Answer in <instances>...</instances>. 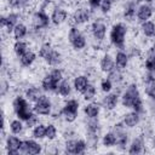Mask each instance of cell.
I'll return each instance as SVG.
<instances>
[{
    "label": "cell",
    "instance_id": "cell-36",
    "mask_svg": "<svg viewBox=\"0 0 155 155\" xmlns=\"http://www.w3.org/2000/svg\"><path fill=\"white\" fill-rule=\"evenodd\" d=\"M82 94H84V99H85V101H91V99H93L94 96H96V87H94L93 85L88 84L87 87L85 88V91L82 92Z\"/></svg>",
    "mask_w": 155,
    "mask_h": 155
},
{
    "label": "cell",
    "instance_id": "cell-2",
    "mask_svg": "<svg viewBox=\"0 0 155 155\" xmlns=\"http://www.w3.org/2000/svg\"><path fill=\"white\" fill-rule=\"evenodd\" d=\"M39 56L45 59V62L50 65H58L62 62V56L59 52L52 48V46L46 42L44 44L39 50Z\"/></svg>",
    "mask_w": 155,
    "mask_h": 155
},
{
    "label": "cell",
    "instance_id": "cell-11",
    "mask_svg": "<svg viewBox=\"0 0 155 155\" xmlns=\"http://www.w3.org/2000/svg\"><path fill=\"white\" fill-rule=\"evenodd\" d=\"M31 21H33V25H34L36 29L46 28V27L48 25V23H50V18H48V16H47L45 12H42V11H38V12H35V13L33 15Z\"/></svg>",
    "mask_w": 155,
    "mask_h": 155
},
{
    "label": "cell",
    "instance_id": "cell-7",
    "mask_svg": "<svg viewBox=\"0 0 155 155\" xmlns=\"http://www.w3.org/2000/svg\"><path fill=\"white\" fill-rule=\"evenodd\" d=\"M68 39H69V42L71 44V46L75 48V50H82L85 46H86V39L85 36L81 34V31L73 27L70 30H69V34H68Z\"/></svg>",
    "mask_w": 155,
    "mask_h": 155
},
{
    "label": "cell",
    "instance_id": "cell-27",
    "mask_svg": "<svg viewBox=\"0 0 155 155\" xmlns=\"http://www.w3.org/2000/svg\"><path fill=\"white\" fill-rule=\"evenodd\" d=\"M85 114L90 117V119H96L99 114V105L97 103H90L85 107Z\"/></svg>",
    "mask_w": 155,
    "mask_h": 155
},
{
    "label": "cell",
    "instance_id": "cell-20",
    "mask_svg": "<svg viewBox=\"0 0 155 155\" xmlns=\"http://www.w3.org/2000/svg\"><path fill=\"white\" fill-rule=\"evenodd\" d=\"M138 122H139V114L137 111L127 113L124 116V125H126L127 127H134L136 125H138Z\"/></svg>",
    "mask_w": 155,
    "mask_h": 155
},
{
    "label": "cell",
    "instance_id": "cell-26",
    "mask_svg": "<svg viewBox=\"0 0 155 155\" xmlns=\"http://www.w3.org/2000/svg\"><path fill=\"white\" fill-rule=\"evenodd\" d=\"M42 94H41V91H40V88H38V87H29L27 91H25V98L29 101V102H36L40 97H41Z\"/></svg>",
    "mask_w": 155,
    "mask_h": 155
},
{
    "label": "cell",
    "instance_id": "cell-48",
    "mask_svg": "<svg viewBox=\"0 0 155 155\" xmlns=\"http://www.w3.org/2000/svg\"><path fill=\"white\" fill-rule=\"evenodd\" d=\"M145 1H148V2H151V1H153V0H145Z\"/></svg>",
    "mask_w": 155,
    "mask_h": 155
},
{
    "label": "cell",
    "instance_id": "cell-49",
    "mask_svg": "<svg viewBox=\"0 0 155 155\" xmlns=\"http://www.w3.org/2000/svg\"><path fill=\"white\" fill-rule=\"evenodd\" d=\"M136 1H140V0H136Z\"/></svg>",
    "mask_w": 155,
    "mask_h": 155
},
{
    "label": "cell",
    "instance_id": "cell-43",
    "mask_svg": "<svg viewBox=\"0 0 155 155\" xmlns=\"http://www.w3.org/2000/svg\"><path fill=\"white\" fill-rule=\"evenodd\" d=\"M25 122H27V126H28L29 128H30V127H33V126H36V125H38V116L33 114V115H31V116H30Z\"/></svg>",
    "mask_w": 155,
    "mask_h": 155
},
{
    "label": "cell",
    "instance_id": "cell-34",
    "mask_svg": "<svg viewBox=\"0 0 155 155\" xmlns=\"http://www.w3.org/2000/svg\"><path fill=\"white\" fill-rule=\"evenodd\" d=\"M13 51L18 57H21L23 53H25L28 51L27 50V44L24 41H22V40H17L15 42V45H13Z\"/></svg>",
    "mask_w": 155,
    "mask_h": 155
},
{
    "label": "cell",
    "instance_id": "cell-29",
    "mask_svg": "<svg viewBox=\"0 0 155 155\" xmlns=\"http://www.w3.org/2000/svg\"><path fill=\"white\" fill-rule=\"evenodd\" d=\"M134 15H136V2H134V1H130V2H127L126 6H125L124 17H125L126 19L131 21V19H133Z\"/></svg>",
    "mask_w": 155,
    "mask_h": 155
},
{
    "label": "cell",
    "instance_id": "cell-9",
    "mask_svg": "<svg viewBox=\"0 0 155 155\" xmlns=\"http://www.w3.org/2000/svg\"><path fill=\"white\" fill-rule=\"evenodd\" d=\"M34 111L39 115H48L51 113V102L46 96H41L34 105Z\"/></svg>",
    "mask_w": 155,
    "mask_h": 155
},
{
    "label": "cell",
    "instance_id": "cell-12",
    "mask_svg": "<svg viewBox=\"0 0 155 155\" xmlns=\"http://www.w3.org/2000/svg\"><path fill=\"white\" fill-rule=\"evenodd\" d=\"M114 133H115V137H116V144L119 145L120 149H124V148L126 147V144H127L128 137H127L126 131L124 130L122 124H117V125H115Z\"/></svg>",
    "mask_w": 155,
    "mask_h": 155
},
{
    "label": "cell",
    "instance_id": "cell-41",
    "mask_svg": "<svg viewBox=\"0 0 155 155\" xmlns=\"http://www.w3.org/2000/svg\"><path fill=\"white\" fill-rule=\"evenodd\" d=\"M8 5L11 7H17V8H22L27 5L28 0H7Z\"/></svg>",
    "mask_w": 155,
    "mask_h": 155
},
{
    "label": "cell",
    "instance_id": "cell-14",
    "mask_svg": "<svg viewBox=\"0 0 155 155\" xmlns=\"http://www.w3.org/2000/svg\"><path fill=\"white\" fill-rule=\"evenodd\" d=\"M18 18H19L18 13H10L7 17L2 16L0 19V24H1V27H5L7 29V31H13L15 27L18 24L17 23Z\"/></svg>",
    "mask_w": 155,
    "mask_h": 155
},
{
    "label": "cell",
    "instance_id": "cell-4",
    "mask_svg": "<svg viewBox=\"0 0 155 155\" xmlns=\"http://www.w3.org/2000/svg\"><path fill=\"white\" fill-rule=\"evenodd\" d=\"M127 33V28L122 23H116L113 25L110 30V41L117 48H124L125 46V36Z\"/></svg>",
    "mask_w": 155,
    "mask_h": 155
},
{
    "label": "cell",
    "instance_id": "cell-1",
    "mask_svg": "<svg viewBox=\"0 0 155 155\" xmlns=\"http://www.w3.org/2000/svg\"><path fill=\"white\" fill-rule=\"evenodd\" d=\"M122 105L126 108H132L138 114L143 113V103L136 84L128 85L126 91L122 94Z\"/></svg>",
    "mask_w": 155,
    "mask_h": 155
},
{
    "label": "cell",
    "instance_id": "cell-37",
    "mask_svg": "<svg viewBox=\"0 0 155 155\" xmlns=\"http://www.w3.org/2000/svg\"><path fill=\"white\" fill-rule=\"evenodd\" d=\"M10 130H11L12 133L18 134V133L22 132V130H23V125H22V122H21L19 120H12L11 124H10Z\"/></svg>",
    "mask_w": 155,
    "mask_h": 155
},
{
    "label": "cell",
    "instance_id": "cell-16",
    "mask_svg": "<svg viewBox=\"0 0 155 155\" xmlns=\"http://www.w3.org/2000/svg\"><path fill=\"white\" fill-rule=\"evenodd\" d=\"M71 18H73V22L75 24H81V23H85L90 19V12L87 8H78L73 13Z\"/></svg>",
    "mask_w": 155,
    "mask_h": 155
},
{
    "label": "cell",
    "instance_id": "cell-32",
    "mask_svg": "<svg viewBox=\"0 0 155 155\" xmlns=\"http://www.w3.org/2000/svg\"><path fill=\"white\" fill-rule=\"evenodd\" d=\"M27 31H28L27 27H25L23 23H18V24L15 27V29H13V35H15V39L21 40L22 38H24V36L27 35Z\"/></svg>",
    "mask_w": 155,
    "mask_h": 155
},
{
    "label": "cell",
    "instance_id": "cell-10",
    "mask_svg": "<svg viewBox=\"0 0 155 155\" xmlns=\"http://www.w3.org/2000/svg\"><path fill=\"white\" fill-rule=\"evenodd\" d=\"M21 153L23 154H40L41 153V145L39 143H36L35 140H23L22 142V147H21Z\"/></svg>",
    "mask_w": 155,
    "mask_h": 155
},
{
    "label": "cell",
    "instance_id": "cell-5",
    "mask_svg": "<svg viewBox=\"0 0 155 155\" xmlns=\"http://www.w3.org/2000/svg\"><path fill=\"white\" fill-rule=\"evenodd\" d=\"M13 110L16 113V115L19 117V120H23V121H27L31 115V110L29 108V104H28V99L18 96L16 97V99L13 101Z\"/></svg>",
    "mask_w": 155,
    "mask_h": 155
},
{
    "label": "cell",
    "instance_id": "cell-40",
    "mask_svg": "<svg viewBox=\"0 0 155 155\" xmlns=\"http://www.w3.org/2000/svg\"><path fill=\"white\" fill-rule=\"evenodd\" d=\"M101 87H102V91L103 92H110V90L113 88V81L110 80V79H104V80H102V82H101Z\"/></svg>",
    "mask_w": 155,
    "mask_h": 155
},
{
    "label": "cell",
    "instance_id": "cell-17",
    "mask_svg": "<svg viewBox=\"0 0 155 155\" xmlns=\"http://www.w3.org/2000/svg\"><path fill=\"white\" fill-rule=\"evenodd\" d=\"M68 17V12L64 10V8H61V7H57L53 10L52 12V16H51V21L54 23V24H62Z\"/></svg>",
    "mask_w": 155,
    "mask_h": 155
},
{
    "label": "cell",
    "instance_id": "cell-30",
    "mask_svg": "<svg viewBox=\"0 0 155 155\" xmlns=\"http://www.w3.org/2000/svg\"><path fill=\"white\" fill-rule=\"evenodd\" d=\"M115 63H116L117 68H120V69L126 68V65H127V63H128V57H127V54H126L125 52H122V51H119V52L116 53V56H115Z\"/></svg>",
    "mask_w": 155,
    "mask_h": 155
},
{
    "label": "cell",
    "instance_id": "cell-38",
    "mask_svg": "<svg viewBox=\"0 0 155 155\" xmlns=\"http://www.w3.org/2000/svg\"><path fill=\"white\" fill-rule=\"evenodd\" d=\"M57 137V128L54 125L50 124L48 126H46V138L48 140H53Z\"/></svg>",
    "mask_w": 155,
    "mask_h": 155
},
{
    "label": "cell",
    "instance_id": "cell-35",
    "mask_svg": "<svg viewBox=\"0 0 155 155\" xmlns=\"http://www.w3.org/2000/svg\"><path fill=\"white\" fill-rule=\"evenodd\" d=\"M33 137L35 139H41L44 137H46V127L44 125H36L33 130Z\"/></svg>",
    "mask_w": 155,
    "mask_h": 155
},
{
    "label": "cell",
    "instance_id": "cell-8",
    "mask_svg": "<svg viewBox=\"0 0 155 155\" xmlns=\"http://www.w3.org/2000/svg\"><path fill=\"white\" fill-rule=\"evenodd\" d=\"M87 144L82 139H71L65 143V153L69 154H84Z\"/></svg>",
    "mask_w": 155,
    "mask_h": 155
},
{
    "label": "cell",
    "instance_id": "cell-24",
    "mask_svg": "<svg viewBox=\"0 0 155 155\" xmlns=\"http://www.w3.org/2000/svg\"><path fill=\"white\" fill-rule=\"evenodd\" d=\"M114 61L109 54H105L102 59H101V70L104 73H110L114 69Z\"/></svg>",
    "mask_w": 155,
    "mask_h": 155
},
{
    "label": "cell",
    "instance_id": "cell-22",
    "mask_svg": "<svg viewBox=\"0 0 155 155\" xmlns=\"http://www.w3.org/2000/svg\"><path fill=\"white\" fill-rule=\"evenodd\" d=\"M117 104V94L116 93H109L103 99V105L107 110H113L116 108Z\"/></svg>",
    "mask_w": 155,
    "mask_h": 155
},
{
    "label": "cell",
    "instance_id": "cell-6",
    "mask_svg": "<svg viewBox=\"0 0 155 155\" xmlns=\"http://www.w3.org/2000/svg\"><path fill=\"white\" fill-rule=\"evenodd\" d=\"M78 110H79V102L75 99H69L68 102H65L61 113L63 114L64 119L68 122H73L78 116Z\"/></svg>",
    "mask_w": 155,
    "mask_h": 155
},
{
    "label": "cell",
    "instance_id": "cell-45",
    "mask_svg": "<svg viewBox=\"0 0 155 155\" xmlns=\"http://www.w3.org/2000/svg\"><path fill=\"white\" fill-rule=\"evenodd\" d=\"M147 59L155 62V46H153V47L149 50V52H148V56H147Z\"/></svg>",
    "mask_w": 155,
    "mask_h": 155
},
{
    "label": "cell",
    "instance_id": "cell-25",
    "mask_svg": "<svg viewBox=\"0 0 155 155\" xmlns=\"http://www.w3.org/2000/svg\"><path fill=\"white\" fill-rule=\"evenodd\" d=\"M36 58V54L33 52V51H27L25 53H23L21 57H19V61H21V64L23 67H29L34 63Z\"/></svg>",
    "mask_w": 155,
    "mask_h": 155
},
{
    "label": "cell",
    "instance_id": "cell-46",
    "mask_svg": "<svg viewBox=\"0 0 155 155\" xmlns=\"http://www.w3.org/2000/svg\"><path fill=\"white\" fill-rule=\"evenodd\" d=\"M99 4H101V0H88V5H90L91 8L99 7Z\"/></svg>",
    "mask_w": 155,
    "mask_h": 155
},
{
    "label": "cell",
    "instance_id": "cell-3",
    "mask_svg": "<svg viewBox=\"0 0 155 155\" xmlns=\"http://www.w3.org/2000/svg\"><path fill=\"white\" fill-rule=\"evenodd\" d=\"M62 79H63L62 70L53 69L47 75H45V78L41 81V86L45 91H56L58 88V85H59L58 82H61Z\"/></svg>",
    "mask_w": 155,
    "mask_h": 155
},
{
    "label": "cell",
    "instance_id": "cell-31",
    "mask_svg": "<svg viewBox=\"0 0 155 155\" xmlns=\"http://www.w3.org/2000/svg\"><path fill=\"white\" fill-rule=\"evenodd\" d=\"M57 91H58V93H59L61 96H64V97L69 96V94H70V92H71L70 82H69L68 80H62V81L59 82V85H58Z\"/></svg>",
    "mask_w": 155,
    "mask_h": 155
},
{
    "label": "cell",
    "instance_id": "cell-23",
    "mask_svg": "<svg viewBox=\"0 0 155 155\" xmlns=\"http://www.w3.org/2000/svg\"><path fill=\"white\" fill-rule=\"evenodd\" d=\"M145 93L155 101V78L149 75L147 76V80H145Z\"/></svg>",
    "mask_w": 155,
    "mask_h": 155
},
{
    "label": "cell",
    "instance_id": "cell-33",
    "mask_svg": "<svg viewBox=\"0 0 155 155\" xmlns=\"http://www.w3.org/2000/svg\"><path fill=\"white\" fill-rule=\"evenodd\" d=\"M102 143L104 147L109 148V147H114L116 144V137H115V133L114 132H108L103 136V139H102Z\"/></svg>",
    "mask_w": 155,
    "mask_h": 155
},
{
    "label": "cell",
    "instance_id": "cell-42",
    "mask_svg": "<svg viewBox=\"0 0 155 155\" xmlns=\"http://www.w3.org/2000/svg\"><path fill=\"white\" fill-rule=\"evenodd\" d=\"M109 74H110V75H109L108 79H110L111 81H115V82H116V81H120V80H121V74H120L119 71H116L115 68H114Z\"/></svg>",
    "mask_w": 155,
    "mask_h": 155
},
{
    "label": "cell",
    "instance_id": "cell-15",
    "mask_svg": "<svg viewBox=\"0 0 155 155\" xmlns=\"http://www.w3.org/2000/svg\"><path fill=\"white\" fill-rule=\"evenodd\" d=\"M92 34L97 40H103L105 38V33H107V25L102 22V21H96L92 23L91 27Z\"/></svg>",
    "mask_w": 155,
    "mask_h": 155
},
{
    "label": "cell",
    "instance_id": "cell-21",
    "mask_svg": "<svg viewBox=\"0 0 155 155\" xmlns=\"http://www.w3.org/2000/svg\"><path fill=\"white\" fill-rule=\"evenodd\" d=\"M87 85H88V79L85 75H79L74 79V88L80 93H82L85 91Z\"/></svg>",
    "mask_w": 155,
    "mask_h": 155
},
{
    "label": "cell",
    "instance_id": "cell-39",
    "mask_svg": "<svg viewBox=\"0 0 155 155\" xmlns=\"http://www.w3.org/2000/svg\"><path fill=\"white\" fill-rule=\"evenodd\" d=\"M111 5H113V0H101L99 7H101V10H102L103 13H107V12L110 11Z\"/></svg>",
    "mask_w": 155,
    "mask_h": 155
},
{
    "label": "cell",
    "instance_id": "cell-28",
    "mask_svg": "<svg viewBox=\"0 0 155 155\" xmlns=\"http://www.w3.org/2000/svg\"><path fill=\"white\" fill-rule=\"evenodd\" d=\"M142 31H143V34L145 36L153 38L155 35V24L153 22H150V21L143 22V24H142Z\"/></svg>",
    "mask_w": 155,
    "mask_h": 155
},
{
    "label": "cell",
    "instance_id": "cell-13",
    "mask_svg": "<svg viewBox=\"0 0 155 155\" xmlns=\"http://www.w3.org/2000/svg\"><path fill=\"white\" fill-rule=\"evenodd\" d=\"M22 142L19 138L15 137V136H10L6 139V149L7 153L11 155H17L21 151V147H22Z\"/></svg>",
    "mask_w": 155,
    "mask_h": 155
},
{
    "label": "cell",
    "instance_id": "cell-19",
    "mask_svg": "<svg viewBox=\"0 0 155 155\" xmlns=\"http://www.w3.org/2000/svg\"><path fill=\"white\" fill-rule=\"evenodd\" d=\"M151 16H153V8L149 5H142V6H139V8L137 11V17H138L139 21L145 22Z\"/></svg>",
    "mask_w": 155,
    "mask_h": 155
},
{
    "label": "cell",
    "instance_id": "cell-44",
    "mask_svg": "<svg viewBox=\"0 0 155 155\" xmlns=\"http://www.w3.org/2000/svg\"><path fill=\"white\" fill-rule=\"evenodd\" d=\"M145 69L149 73H155V62L149 61V59H145Z\"/></svg>",
    "mask_w": 155,
    "mask_h": 155
},
{
    "label": "cell",
    "instance_id": "cell-18",
    "mask_svg": "<svg viewBox=\"0 0 155 155\" xmlns=\"http://www.w3.org/2000/svg\"><path fill=\"white\" fill-rule=\"evenodd\" d=\"M143 149H144V140H143V137H136L131 145H130V149H128V153L130 154H140L143 153Z\"/></svg>",
    "mask_w": 155,
    "mask_h": 155
},
{
    "label": "cell",
    "instance_id": "cell-50",
    "mask_svg": "<svg viewBox=\"0 0 155 155\" xmlns=\"http://www.w3.org/2000/svg\"><path fill=\"white\" fill-rule=\"evenodd\" d=\"M113 1H116V0H113Z\"/></svg>",
    "mask_w": 155,
    "mask_h": 155
},
{
    "label": "cell",
    "instance_id": "cell-47",
    "mask_svg": "<svg viewBox=\"0 0 155 155\" xmlns=\"http://www.w3.org/2000/svg\"><path fill=\"white\" fill-rule=\"evenodd\" d=\"M153 148H155V136H154V138H153Z\"/></svg>",
    "mask_w": 155,
    "mask_h": 155
}]
</instances>
